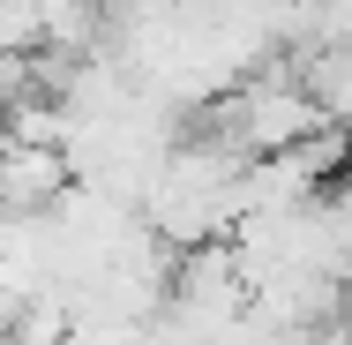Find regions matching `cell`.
I'll return each mask as SVG.
<instances>
[{
  "mask_svg": "<svg viewBox=\"0 0 352 345\" xmlns=\"http://www.w3.org/2000/svg\"><path fill=\"white\" fill-rule=\"evenodd\" d=\"M322 128H330V113H322L300 83H285V75L240 83V90L225 98V113H217V143L240 150V158H278V150L322 136Z\"/></svg>",
  "mask_w": 352,
  "mask_h": 345,
  "instance_id": "6da1fadb",
  "label": "cell"
},
{
  "mask_svg": "<svg viewBox=\"0 0 352 345\" xmlns=\"http://www.w3.org/2000/svg\"><path fill=\"white\" fill-rule=\"evenodd\" d=\"M345 300H352V285H345Z\"/></svg>",
  "mask_w": 352,
  "mask_h": 345,
  "instance_id": "7a4b0ae2",
  "label": "cell"
}]
</instances>
